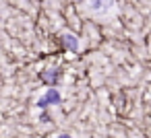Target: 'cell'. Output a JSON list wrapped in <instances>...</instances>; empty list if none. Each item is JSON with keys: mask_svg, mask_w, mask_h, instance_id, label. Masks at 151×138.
Returning <instances> with one entry per match:
<instances>
[{"mask_svg": "<svg viewBox=\"0 0 151 138\" xmlns=\"http://www.w3.org/2000/svg\"><path fill=\"white\" fill-rule=\"evenodd\" d=\"M89 11L91 13H97V15H104L108 11H112L114 6V0H89Z\"/></svg>", "mask_w": 151, "mask_h": 138, "instance_id": "6da1fadb", "label": "cell"}, {"mask_svg": "<svg viewBox=\"0 0 151 138\" xmlns=\"http://www.w3.org/2000/svg\"><path fill=\"white\" fill-rule=\"evenodd\" d=\"M58 101H60V93H58L56 89H50L37 103H40V107H46V105H54V103H58Z\"/></svg>", "mask_w": 151, "mask_h": 138, "instance_id": "7a4b0ae2", "label": "cell"}, {"mask_svg": "<svg viewBox=\"0 0 151 138\" xmlns=\"http://www.w3.org/2000/svg\"><path fill=\"white\" fill-rule=\"evenodd\" d=\"M62 43H64V48L70 50V52H77V50H79V41H77L75 35H62Z\"/></svg>", "mask_w": 151, "mask_h": 138, "instance_id": "3957f363", "label": "cell"}, {"mask_svg": "<svg viewBox=\"0 0 151 138\" xmlns=\"http://www.w3.org/2000/svg\"><path fill=\"white\" fill-rule=\"evenodd\" d=\"M42 78L48 83V85H54L56 78H58V70H52V72H42Z\"/></svg>", "mask_w": 151, "mask_h": 138, "instance_id": "277c9868", "label": "cell"}, {"mask_svg": "<svg viewBox=\"0 0 151 138\" xmlns=\"http://www.w3.org/2000/svg\"><path fill=\"white\" fill-rule=\"evenodd\" d=\"M60 138H70V136H68V134H62V136H60Z\"/></svg>", "mask_w": 151, "mask_h": 138, "instance_id": "5b68a950", "label": "cell"}]
</instances>
